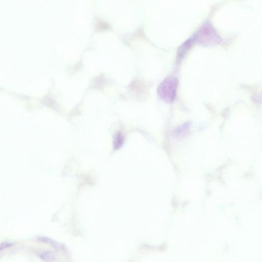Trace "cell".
<instances>
[{"instance_id":"cell-1","label":"cell","mask_w":262,"mask_h":262,"mask_svg":"<svg viewBox=\"0 0 262 262\" xmlns=\"http://www.w3.org/2000/svg\"><path fill=\"white\" fill-rule=\"evenodd\" d=\"M178 86V81L177 78L173 76L167 77L158 86V95L165 103H171L176 98Z\"/></svg>"},{"instance_id":"cell-4","label":"cell","mask_w":262,"mask_h":262,"mask_svg":"<svg viewBox=\"0 0 262 262\" xmlns=\"http://www.w3.org/2000/svg\"><path fill=\"white\" fill-rule=\"evenodd\" d=\"M9 245H10L8 243H3V244L0 245V251L3 250V249L7 248L8 247L10 246Z\"/></svg>"},{"instance_id":"cell-3","label":"cell","mask_w":262,"mask_h":262,"mask_svg":"<svg viewBox=\"0 0 262 262\" xmlns=\"http://www.w3.org/2000/svg\"><path fill=\"white\" fill-rule=\"evenodd\" d=\"M40 259L43 260L45 261H50L52 260L54 257L53 255V253L50 252H44L40 255Z\"/></svg>"},{"instance_id":"cell-2","label":"cell","mask_w":262,"mask_h":262,"mask_svg":"<svg viewBox=\"0 0 262 262\" xmlns=\"http://www.w3.org/2000/svg\"><path fill=\"white\" fill-rule=\"evenodd\" d=\"M124 138L121 133H118L116 135L114 140V145L116 149H119L122 146L124 143Z\"/></svg>"}]
</instances>
